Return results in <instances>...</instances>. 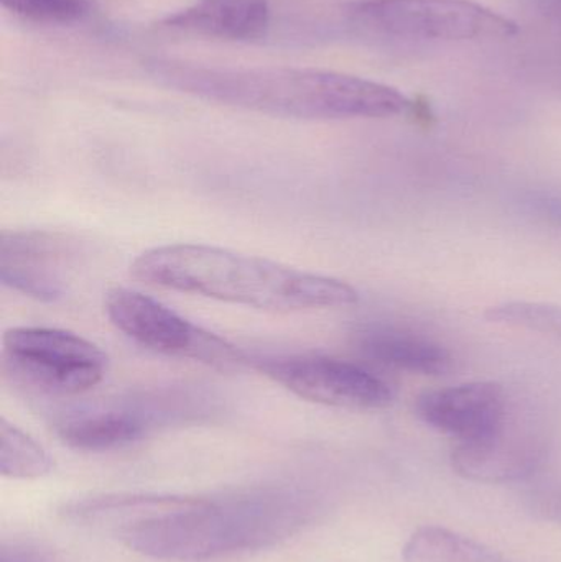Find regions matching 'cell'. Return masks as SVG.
I'll return each instance as SVG.
<instances>
[{"label": "cell", "mask_w": 561, "mask_h": 562, "mask_svg": "<svg viewBox=\"0 0 561 562\" xmlns=\"http://www.w3.org/2000/svg\"><path fill=\"white\" fill-rule=\"evenodd\" d=\"M319 512L313 492L263 485L220 497H178L168 507L122 528V543L167 562H206L285 543Z\"/></svg>", "instance_id": "1"}, {"label": "cell", "mask_w": 561, "mask_h": 562, "mask_svg": "<svg viewBox=\"0 0 561 562\" xmlns=\"http://www.w3.org/2000/svg\"><path fill=\"white\" fill-rule=\"evenodd\" d=\"M144 68L167 88L273 117L389 119L412 108L411 99L392 86L326 69L213 68L161 56L148 58Z\"/></svg>", "instance_id": "2"}, {"label": "cell", "mask_w": 561, "mask_h": 562, "mask_svg": "<svg viewBox=\"0 0 561 562\" xmlns=\"http://www.w3.org/2000/svg\"><path fill=\"white\" fill-rule=\"evenodd\" d=\"M131 276L152 286L270 313L335 310L359 300L345 281L203 244L145 250L132 262Z\"/></svg>", "instance_id": "3"}, {"label": "cell", "mask_w": 561, "mask_h": 562, "mask_svg": "<svg viewBox=\"0 0 561 562\" xmlns=\"http://www.w3.org/2000/svg\"><path fill=\"white\" fill-rule=\"evenodd\" d=\"M104 310L115 329L152 352L193 360L223 372L250 366L239 347L142 291L114 288L105 294Z\"/></svg>", "instance_id": "4"}, {"label": "cell", "mask_w": 561, "mask_h": 562, "mask_svg": "<svg viewBox=\"0 0 561 562\" xmlns=\"http://www.w3.org/2000/svg\"><path fill=\"white\" fill-rule=\"evenodd\" d=\"M346 15L369 32L399 38L467 42L520 33L513 19L474 0H358L346 5Z\"/></svg>", "instance_id": "5"}, {"label": "cell", "mask_w": 561, "mask_h": 562, "mask_svg": "<svg viewBox=\"0 0 561 562\" xmlns=\"http://www.w3.org/2000/svg\"><path fill=\"white\" fill-rule=\"evenodd\" d=\"M2 357L16 380L46 395H81L99 385L108 370V356L94 342L55 327L5 330Z\"/></svg>", "instance_id": "6"}, {"label": "cell", "mask_w": 561, "mask_h": 562, "mask_svg": "<svg viewBox=\"0 0 561 562\" xmlns=\"http://www.w3.org/2000/svg\"><path fill=\"white\" fill-rule=\"evenodd\" d=\"M254 369L300 398L348 409H381L394 392L381 376L359 363L329 356L295 353L250 360Z\"/></svg>", "instance_id": "7"}, {"label": "cell", "mask_w": 561, "mask_h": 562, "mask_svg": "<svg viewBox=\"0 0 561 562\" xmlns=\"http://www.w3.org/2000/svg\"><path fill=\"white\" fill-rule=\"evenodd\" d=\"M78 244L65 234L48 231H2L0 281L5 286L43 301L61 300L59 267L75 259Z\"/></svg>", "instance_id": "8"}, {"label": "cell", "mask_w": 561, "mask_h": 562, "mask_svg": "<svg viewBox=\"0 0 561 562\" xmlns=\"http://www.w3.org/2000/svg\"><path fill=\"white\" fill-rule=\"evenodd\" d=\"M546 452L542 432L509 415L503 428L490 438L455 446L451 465L467 481L510 484L536 474Z\"/></svg>", "instance_id": "9"}, {"label": "cell", "mask_w": 561, "mask_h": 562, "mask_svg": "<svg viewBox=\"0 0 561 562\" xmlns=\"http://www.w3.org/2000/svg\"><path fill=\"white\" fill-rule=\"evenodd\" d=\"M417 415L457 445L483 441L509 418L507 393L500 383L471 382L427 392L417 400Z\"/></svg>", "instance_id": "10"}, {"label": "cell", "mask_w": 561, "mask_h": 562, "mask_svg": "<svg viewBox=\"0 0 561 562\" xmlns=\"http://www.w3.org/2000/svg\"><path fill=\"white\" fill-rule=\"evenodd\" d=\"M270 23L267 0H197L161 26L183 35L224 42H253L266 35Z\"/></svg>", "instance_id": "11"}, {"label": "cell", "mask_w": 561, "mask_h": 562, "mask_svg": "<svg viewBox=\"0 0 561 562\" xmlns=\"http://www.w3.org/2000/svg\"><path fill=\"white\" fill-rule=\"evenodd\" d=\"M155 413L137 408L92 409L59 419L56 436L78 451L102 452L125 448L157 428Z\"/></svg>", "instance_id": "12"}, {"label": "cell", "mask_w": 561, "mask_h": 562, "mask_svg": "<svg viewBox=\"0 0 561 562\" xmlns=\"http://www.w3.org/2000/svg\"><path fill=\"white\" fill-rule=\"evenodd\" d=\"M362 352L382 366L418 375H445L453 367L447 347L397 327L378 326L359 337Z\"/></svg>", "instance_id": "13"}, {"label": "cell", "mask_w": 561, "mask_h": 562, "mask_svg": "<svg viewBox=\"0 0 561 562\" xmlns=\"http://www.w3.org/2000/svg\"><path fill=\"white\" fill-rule=\"evenodd\" d=\"M405 562H514L444 527H420L402 548Z\"/></svg>", "instance_id": "14"}, {"label": "cell", "mask_w": 561, "mask_h": 562, "mask_svg": "<svg viewBox=\"0 0 561 562\" xmlns=\"http://www.w3.org/2000/svg\"><path fill=\"white\" fill-rule=\"evenodd\" d=\"M53 461L42 445L5 418L0 419V472L3 477L40 479L49 474Z\"/></svg>", "instance_id": "15"}, {"label": "cell", "mask_w": 561, "mask_h": 562, "mask_svg": "<svg viewBox=\"0 0 561 562\" xmlns=\"http://www.w3.org/2000/svg\"><path fill=\"white\" fill-rule=\"evenodd\" d=\"M3 9L36 25H72L91 13L89 0H0Z\"/></svg>", "instance_id": "16"}, {"label": "cell", "mask_w": 561, "mask_h": 562, "mask_svg": "<svg viewBox=\"0 0 561 562\" xmlns=\"http://www.w3.org/2000/svg\"><path fill=\"white\" fill-rule=\"evenodd\" d=\"M486 317L491 323L524 327L536 333L561 337V307L552 304L513 301L491 306L486 311Z\"/></svg>", "instance_id": "17"}, {"label": "cell", "mask_w": 561, "mask_h": 562, "mask_svg": "<svg viewBox=\"0 0 561 562\" xmlns=\"http://www.w3.org/2000/svg\"><path fill=\"white\" fill-rule=\"evenodd\" d=\"M529 508L536 517L561 527V488L532 492L529 495Z\"/></svg>", "instance_id": "18"}, {"label": "cell", "mask_w": 561, "mask_h": 562, "mask_svg": "<svg viewBox=\"0 0 561 562\" xmlns=\"http://www.w3.org/2000/svg\"><path fill=\"white\" fill-rule=\"evenodd\" d=\"M0 562H56L55 558L42 548L30 543H3L0 548Z\"/></svg>", "instance_id": "19"}, {"label": "cell", "mask_w": 561, "mask_h": 562, "mask_svg": "<svg viewBox=\"0 0 561 562\" xmlns=\"http://www.w3.org/2000/svg\"><path fill=\"white\" fill-rule=\"evenodd\" d=\"M532 3L540 15L561 23V0H532Z\"/></svg>", "instance_id": "20"}]
</instances>
